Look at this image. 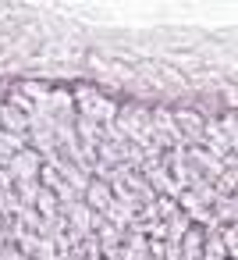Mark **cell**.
Returning a JSON list of instances; mask_svg holds the SVG:
<instances>
[{
  "label": "cell",
  "mask_w": 238,
  "mask_h": 260,
  "mask_svg": "<svg viewBox=\"0 0 238 260\" xmlns=\"http://www.w3.org/2000/svg\"><path fill=\"white\" fill-rule=\"evenodd\" d=\"M11 164H15V171L22 175V182H36V178H39V171H43V168H39V157H36V153H18V157H15Z\"/></svg>",
  "instance_id": "obj_1"
},
{
  "label": "cell",
  "mask_w": 238,
  "mask_h": 260,
  "mask_svg": "<svg viewBox=\"0 0 238 260\" xmlns=\"http://www.w3.org/2000/svg\"><path fill=\"white\" fill-rule=\"evenodd\" d=\"M36 203L43 207V214H54V207H57V196H50V192H43V196H36Z\"/></svg>",
  "instance_id": "obj_2"
},
{
  "label": "cell",
  "mask_w": 238,
  "mask_h": 260,
  "mask_svg": "<svg viewBox=\"0 0 238 260\" xmlns=\"http://www.w3.org/2000/svg\"><path fill=\"white\" fill-rule=\"evenodd\" d=\"M4 118H8V125H11V128H22V125H25V121H22L15 111H4Z\"/></svg>",
  "instance_id": "obj_3"
},
{
  "label": "cell",
  "mask_w": 238,
  "mask_h": 260,
  "mask_svg": "<svg viewBox=\"0 0 238 260\" xmlns=\"http://www.w3.org/2000/svg\"><path fill=\"white\" fill-rule=\"evenodd\" d=\"M181 121H185V128H195L199 132V118L195 114H181Z\"/></svg>",
  "instance_id": "obj_4"
}]
</instances>
